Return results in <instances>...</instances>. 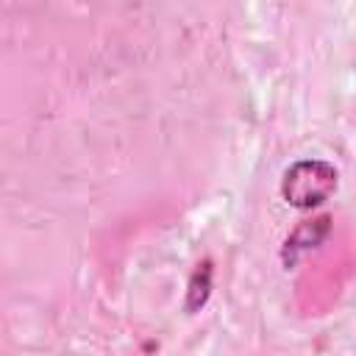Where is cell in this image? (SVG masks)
<instances>
[{
	"instance_id": "6da1fadb",
	"label": "cell",
	"mask_w": 356,
	"mask_h": 356,
	"mask_svg": "<svg viewBox=\"0 0 356 356\" xmlns=\"http://www.w3.org/2000/svg\"><path fill=\"white\" fill-rule=\"evenodd\" d=\"M337 189V170L328 161L320 159H306L292 164L284 172V184H281V195L289 206L298 209H312L320 206L323 200H328Z\"/></svg>"
},
{
	"instance_id": "7a4b0ae2",
	"label": "cell",
	"mask_w": 356,
	"mask_h": 356,
	"mask_svg": "<svg viewBox=\"0 0 356 356\" xmlns=\"http://www.w3.org/2000/svg\"><path fill=\"white\" fill-rule=\"evenodd\" d=\"M328 217H317V220H309V222H303L289 239H286V250H300V248H312V245H317L320 239H325V234H328Z\"/></svg>"
},
{
	"instance_id": "3957f363",
	"label": "cell",
	"mask_w": 356,
	"mask_h": 356,
	"mask_svg": "<svg viewBox=\"0 0 356 356\" xmlns=\"http://www.w3.org/2000/svg\"><path fill=\"white\" fill-rule=\"evenodd\" d=\"M209 289H211V261H203L197 264V270L192 273V281H189V295H186V309L195 312L206 303L209 298Z\"/></svg>"
}]
</instances>
